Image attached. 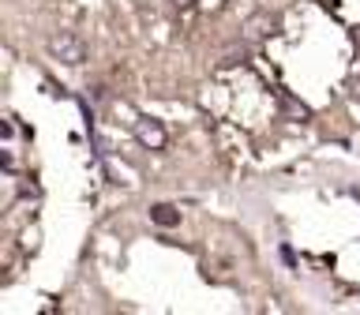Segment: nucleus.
I'll list each match as a JSON object with an SVG mask.
<instances>
[{
    "mask_svg": "<svg viewBox=\"0 0 360 315\" xmlns=\"http://www.w3.org/2000/svg\"><path fill=\"white\" fill-rule=\"evenodd\" d=\"M45 49H49L53 60H60V64H68V68H79V64L86 60V41L79 38V34H72V30L53 34V38L45 41Z\"/></svg>",
    "mask_w": 360,
    "mask_h": 315,
    "instance_id": "f257e3e1",
    "label": "nucleus"
},
{
    "mask_svg": "<svg viewBox=\"0 0 360 315\" xmlns=\"http://www.w3.org/2000/svg\"><path fill=\"white\" fill-rule=\"evenodd\" d=\"M131 128H135V139H139L146 150H162L165 139H169V135H165V124L154 120V117H135Z\"/></svg>",
    "mask_w": 360,
    "mask_h": 315,
    "instance_id": "f03ea898",
    "label": "nucleus"
},
{
    "mask_svg": "<svg viewBox=\"0 0 360 315\" xmlns=\"http://www.w3.org/2000/svg\"><path fill=\"white\" fill-rule=\"evenodd\" d=\"M240 30H244V41H263L278 30V15H270V11H252Z\"/></svg>",
    "mask_w": 360,
    "mask_h": 315,
    "instance_id": "7ed1b4c3",
    "label": "nucleus"
},
{
    "mask_svg": "<svg viewBox=\"0 0 360 315\" xmlns=\"http://www.w3.org/2000/svg\"><path fill=\"white\" fill-rule=\"evenodd\" d=\"M150 221L162 225V229H173V225H180V210L173 207V202H154V207H150Z\"/></svg>",
    "mask_w": 360,
    "mask_h": 315,
    "instance_id": "20e7f679",
    "label": "nucleus"
},
{
    "mask_svg": "<svg viewBox=\"0 0 360 315\" xmlns=\"http://www.w3.org/2000/svg\"><path fill=\"white\" fill-rule=\"evenodd\" d=\"M281 263H285V266H297V255H292L289 244H281Z\"/></svg>",
    "mask_w": 360,
    "mask_h": 315,
    "instance_id": "39448f33",
    "label": "nucleus"
},
{
    "mask_svg": "<svg viewBox=\"0 0 360 315\" xmlns=\"http://www.w3.org/2000/svg\"><path fill=\"white\" fill-rule=\"evenodd\" d=\"M11 120H15V117H8L4 124H0V135H4V139H11V131H15V124H11Z\"/></svg>",
    "mask_w": 360,
    "mask_h": 315,
    "instance_id": "423d86ee",
    "label": "nucleus"
},
{
    "mask_svg": "<svg viewBox=\"0 0 360 315\" xmlns=\"http://www.w3.org/2000/svg\"><path fill=\"white\" fill-rule=\"evenodd\" d=\"M349 94H353V101H360V75L353 79V86H349Z\"/></svg>",
    "mask_w": 360,
    "mask_h": 315,
    "instance_id": "0eeeda50",
    "label": "nucleus"
},
{
    "mask_svg": "<svg viewBox=\"0 0 360 315\" xmlns=\"http://www.w3.org/2000/svg\"><path fill=\"white\" fill-rule=\"evenodd\" d=\"M191 4H195V0H173V8H176V11H188Z\"/></svg>",
    "mask_w": 360,
    "mask_h": 315,
    "instance_id": "6e6552de",
    "label": "nucleus"
},
{
    "mask_svg": "<svg viewBox=\"0 0 360 315\" xmlns=\"http://www.w3.org/2000/svg\"><path fill=\"white\" fill-rule=\"evenodd\" d=\"M202 4H207V8H221L225 0H202Z\"/></svg>",
    "mask_w": 360,
    "mask_h": 315,
    "instance_id": "1a4fd4ad",
    "label": "nucleus"
}]
</instances>
